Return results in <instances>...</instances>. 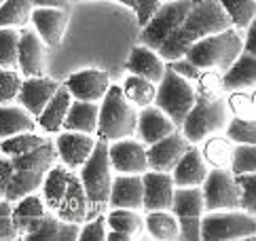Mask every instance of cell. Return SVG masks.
Here are the masks:
<instances>
[{
  "label": "cell",
  "mask_w": 256,
  "mask_h": 241,
  "mask_svg": "<svg viewBox=\"0 0 256 241\" xmlns=\"http://www.w3.org/2000/svg\"><path fill=\"white\" fill-rule=\"evenodd\" d=\"M226 28H231V22L222 11V6L218 4V0H193L186 17L172 32L170 38L161 44L157 53L166 62L182 58L193 42L208 34L226 30Z\"/></svg>",
  "instance_id": "6da1fadb"
},
{
  "label": "cell",
  "mask_w": 256,
  "mask_h": 241,
  "mask_svg": "<svg viewBox=\"0 0 256 241\" xmlns=\"http://www.w3.org/2000/svg\"><path fill=\"white\" fill-rule=\"evenodd\" d=\"M56 161H58V150H56V142L51 140H44L40 146L32 148L30 152L11 156L13 174L6 184L4 199L13 203L30 192H38L42 186L44 174L56 165Z\"/></svg>",
  "instance_id": "7a4b0ae2"
},
{
  "label": "cell",
  "mask_w": 256,
  "mask_h": 241,
  "mask_svg": "<svg viewBox=\"0 0 256 241\" xmlns=\"http://www.w3.org/2000/svg\"><path fill=\"white\" fill-rule=\"evenodd\" d=\"M138 125V108L125 98L123 89L118 85H110L106 89L104 98L100 100L98 127L96 134L102 140H121V138L136 136Z\"/></svg>",
  "instance_id": "3957f363"
},
{
  "label": "cell",
  "mask_w": 256,
  "mask_h": 241,
  "mask_svg": "<svg viewBox=\"0 0 256 241\" xmlns=\"http://www.w3.org/2000/svg\"><path fill=\"white\" fill-rule=\"evenodd\" d=\"M242 51H244V42L240 32L235 28H226V30L208 34L197 42H193L182 58H186L201 70L212 68L218 72H224Z\"/></svg>",
  "instance_id": "277c9868"
},
{
  "label": "cell",
  "mask_w": 256,
  "mask_h": 241,
  "mask_svg": "<svg viewBox=\"0 0 256 241\" xmlns=\"http://www.w3.org/2000/svg\"><path fill=\"white\" fill-rule=\"evenodd\" d=\"M78 180L83 184L89 199V218L102 214V208L108 203V192L112 184V168L108 159V140L98 138L94 150L87 156V161L78 168ZM87 218V220H89Z\"/></svg>",
  "instance_id": "5b68a950"
},
{
  "label": "cell",
  "mask_w": 256,
  "mask_h": 241,
  "mask_svg": "<svg viewBox=\"0 0 256 241\" xmlns=\"http://www.w3.org/2000/svg\"><path fill=\"white\" fill-rule=\"evenodd\" d=\"M228 118H231V112H228L224 96L214 100L197 96L195 104L190 106L184 120H182L180 132L188 140V144H201L208 136L224 132Z\"/></svg>",
  "instance_id": "8992f818"
},
{
  "label": "cell",
  "mask_w": 256,
  "mask_h": 241,
  "mask_svg": "<svg viewBox=\"0 0 256 241\" xmlns=\"http://www.w3.org/2000/svg\"><path fill=\"white\" fill-rule=\"evenodd\" d=\"M256 216L244 210H216L201 216L199 239L204 241H233L254 239Z\"/></svg>",
  "instance_id": "52a82bcc"
},
{
  "label": "cell",
  "mask_w": 256,
  "mask_h": 241,
  "mask_svg": "<svg viewBox=\"0 0 256 241\" xmlns=\"http://www.w3.org/2000/svg\"><path fill=\"white\" fill-rule=\"evenodd\" d=\"M195 98H197V91H195L193 82L182 78L180 74H176L166 64V72H163L161 80L157 82L152 104L159 110H163V112L172 118V123L180 129L186 112L190 110V106L195 104Z\"/></svg>",
  "instance_id": "ba28073f"
},
{
  "label": "cell",
  "mask_w": 256,
  "mask_h": 241,
  "mask_svg": "<svg viewBox=\"0 0 256 241\" xmlns=\"http://www.w3.org/2000/svg\"><path fill=\"white\" fill-rule=\"evenodd\" d=\"M190 4H193V0H163L157 11L150 15V20L142 26L138 42L159 51L161 44L170 38L172 32L186 17Z\"/></svg>",
  "instance_id": "9c48e42d"
},
{
  "label": "cell",
  "mask_w": 256,
  "mask_h": 241,
  "mask_svg": "<svg viewBox=\"0 0 256 241\" xmlns=\"http://www.w3.org/2000/svg\"><path fill=\"white\" fill-rule=\"evenodd\" d=\"M204 194V212L216 210H240V188L235 174L228 168H212L201 184Z\"/></svg>",
  "instance_id": "30bf717a"
},
{
  "label": "cell",
  "mask_w": 256,
  "mask_h": 241,
  "mask_svg": "<svg viewBox=\"0 0 256 241\" xmlns=\"http://www.w3.org/2000/svg\"><path fill=\"white\" fill-rule=\"evenodd\" d=\"M172 214L178 220V239L199 241V224L204 216V194L201 186H176L174 188Z\"/></svg>",
  "instance_id": "8fae6325"
},
{
  "label": "cell",
  "mask_w": 256,
  "mask_h": 241,
  "mask_svg": "<svg viewBox=\"0 0 256 241\" xmlns=\"http://www.w3.org/2000/svg\"><path fill=\"white\" fill-rule=\"evenodd\" d=\"M108 159L110 168L116 174H138L142 176L148 170L146 161V146L134 138H121V140L108 142Z\"/></svg>",
  "instance_id": "7c38bea8"
},
{
  "label": "cell",
  "mask_w": 256,
  "mask_h": 241,
  "mask_svg": "<svg viewBox=\"0 0 256 241\" xmlns=\"http://www.w3.org/2000/svg\"><path fill=\"white\" fill-rule=\"evenodd\" d=\"M188 140L182 136L180 129L174 132L161 140L152 142L146 146V161H148V170L152 172H166L172 174V170L176 168V163L180 161V156L186 152Z\"/></svg>",
  "instance_id": "4fadbf2b"
},
{
  "label": "cell",
  "mask_w": 256,
  "mask_h": 241,
  "mask_svg": "<svg viewBox=\"0 0 256 241\" xmlns=\"http://www.w3.org/2000/svg\"><path fill=\"white\" fill-rule=\"evenodd\" d=\"M30 22L34 26V32L44 42V47H60L64 40V34H66L70 15L66 8L38 6V8H32Z\"/></svg>",
  "instance_id": "5bb4252c"
},
{
  "label": "cell",
  "mask_w": 256,
  "mask_h": 241,
  "mask_svg": "<svg viewBox=\"0 0 256 241\" xmlns=\"http://www.w3.org/2000/svg\"><path fill=\"white\" fill-rule=\"evenodd\" d=\"M174 188L172 174L146 170L142 174V210H172Z\"/></svg>",
  "instance_id": "9a60e30c"
},
{
  "label": "cell",
  "mask_w": 256,
  "mask_h": 241,
  "mask_svg": "<svg viewBox=\"0 0 256 241\" xmlns=\"http://www.w3.org/2000/svg\"><path fill=\"white\" fill-rule=\"evenodd\" d=\"M64 85L70 91L74 100H85V102H100L104 98L106 89L110 87V76L106 70L98 68H87L72 72L70 76L64 80Z\"/></svg>",
  "instance_id": "2e32d148"
},
{
  "label": "cell",
  "mask_w": 256,
  "mask_h": 241,
  "mask_svg": "<svg viewBox=\"0 0 256 241\" xmlns=\"http://www.w3.org/2000/svg\"><path fill=\"white\" fill-rule=\"evenodd\" d=\"M94 144H96L94 134L68 132V129H64L56 138L58 159L66 165L68 170H78L80 165L87 161L91 150H94Z\"/></svg>",
  "instance_id": "e0dca14e"
},
{
  "label": "cell",
  "mask_w": 256,
  "mask_h": 241,
  "mask_svg": "<svg viewBox=\"0 0 256 241\" xmlns=\"http://www.w3.org/2000/svg\"><path fill=\"white\" fill-rule=\"evenodd\" d=\"M60 80H53L49 76H28L22 80L20 94H17V104H20L26 112L32 114L34 118L42 112L44 104L51 100V96L58 91Z\"/></svg>",
  "instance_id": "ac0fdd59"
},
{
  "label": "cell",
  "mask_w": 256,
  "mask_h": 241,
  "mask_svg": "<svg viewBox=\"0 0 256 241\" xmlns=\"http://www.w3.org/2000/svg\"><path fill=\"white\" fill-rule=\"evenodd\" d=\"M17 68L26 78L42 76L47 70L44 60V42L34 30H20V42H17Z\"/></svg>",
  "instance_id": "d6986e66"
},
{
  "label": "cell",
  "mask_w": 256,
  "mask_h": 241,
  "mask_svg": "<svg viewBox=\"0 0 256 241\" xmlns=\"http://www.w3.org/2000/svg\"><path fill=\"white\" fill-rule=\"evenodd\" d=\"M53 214H56L60 220L76 222V224H83V222L89 218V199H87V192L83 188V184H80L78 176L74 174V170L70 174L66 192H64L60 206Z\"/></svg>",
  "instance_id": "ffe728a7"
},
{
  "label": "cell",
  "mask_w": 256,
  "mask_h": 241,
  "mask_svg": "<svg viewBox=\"0 0 256 241\" xmlns=\"http://www.w3.org/2000/svg\"><path fill=\"white\" fill-rule=\"evenodd\" d=\"M174 129H178L176 125L172 123V118L163 112V110H159L154 104H148L140 108L138 112V125H136V134L140 136V142L144 146H148L152 142L161 140V138L170 136Z\"/></svg>",
  "instance_id": "44dd1931"
},
{
  "label": "cell",
  "mask_w": 256,
  "mask_h": 241,
  "mask_svg": "<svg viewBox=\"0 0 256 241\" xmlns=\"http://www.w3.org/2000/svg\"><path fill=\"white\" fill-rule=\"evenodd\" d=\"M208 170L210 165L204 161L201 150L195 144H190L186 148V152L180 156L176 168L172 170L174 186H201L208 176Z\"/></svg>",
  "instance_id": "7402d4cb"
},
{
  "label": "cell",
  "mask_w": 256,
  "mask_h": 241,
  "mask_svg": "<svg viewBox=\"0 0 256 241\" xmlns=\"http://www.w3.org/2000/svg\"><path fill=\"white\" fill-rule=\"evenodd\" d=\"M110 208L142 210V176L138 174H116L112 178L110 192H108Z\"/></svg>",
  "instance_id": "603a6c76"
},
{
  "label": "cell",
  "mask_w": 256,
  "mask_h": 241,
  "mask_svg": "<svg viewBox=\"0 0 256 241\" xmlns=\"http://www.w3.org/2000/svg\"><path fill=\"white\" fill-rule=\"evenodd\" d=\"M80 224L76 222L60 220L56 214L44 212V216L30 233H26L24 241H76L78 239Z\"/></svg>",
  "instance_id": "cb8c5ba5"
},
{
  "label": "cell",
  "mask_w": 256,
  "mask_h": 241,
  "mask_svg": "<svg viewBox=\"0 0 256 241\" xmlns=\"http://www.w3.org/2000/svg\"><path fill=\"white\" fill-rule=\"evenodd\" d=\"M125 68H127V72H130V74L148 78L150 82L157 85V82L161 80V76H163V72H166V60H163L154 49L138 42L132 49L130 58H127Z\"/></svg>",
  "instance_id": "d4e9b609"
},
{
  "label": "cell",
  "mask_w": 256,
  "mask_h": 241,
  "mask_svg": "<svg viewBox=\"0 0 256 241\" xmlns=\"http://www.w3.org/2000/svg\"><path fill=\"white\" fill-rule=\"evenodd\" d=\"M44 212H47V206H44V201L38 192H30V194H26V197L13 201L11 216H13V224H15L17 235L24 237L26 233H30L40 222Z\"/></svg>",
  "instance_id": "484cf974"
},
{
  "label": "cell",
  "mask_w": 256,
  "mask_h": 241,
  "mask_svg": "<svg viewBox=\"0 0 256 241\" xmlns=\"http://www.w3.org/2000/svg\"><path fill=\"white\" fill-rule=\"evenodd\" d=\"M70 102H72L70 91L66 89L64 82H60L58 91L51 96V100L47 102V104H44L42 112L36 116V125H38L42 132H47V134L62 132V123H64V118H66V112H68V108H70Z\"/></svg>",
  "instance_id": "4316f807"
},
{
  "label": "cell",
  "mask_w": 256,
  "mask_h": 241,
  "mask_svg": "<svg viewBox=\"0 0 256 241\" xmlns=\"http://www.w3.org/2000/svg\"><path fill=\"white\" fill-rule=\"evenodd\" d=\"M256 78V58L252 53H240L237 60L222 72V89L226 91H242L254 89Z\"/></svg>",
  "instance_id": "83f0119b"
},
{
  "label": "cell",
  "mask_w": 256,
  "mask_h": 241,
  "mask_svg": "<svg viewBox=\"0 0 256 241\" xmlns=\"http://www.w3.org/2000/svg\"><path fill=\"white\" fill-rule=\"evenodd\" d=\"M98 112H100V102H85V100L72 98L70 108L66 112V118H64V123H62V129H68V132H83V134H96Z\"/></svg>",
  "instance_id": "f1b7e54d"
},
{
  "label": "cell",
  "mask_w": 256,
  "mask_h": 241,
  "mask_svg": "<svg viewBox=\"0 0 256 241\" xmlns=\"http://www.w3.org/2000/svg\"><path fill=\"white\" fill-rule=\"evenodd\" d=\"M26 132H36V118L22 106L0 104V140Z\"/></svg>",
  "instance_id": "f546056e"
},
{
  "label": "cell",
  "mask_w": 256,
  "mask_h": 241,
  "mask_svg": "<svg viewBox=\"0 0 256 241\" xmlns=\"http://www.w3.org/2000/svg\"><path fill=\"white\" fill-rule=\"evenodd\" d=\"M144 230L157 241H172V239H178V235H180L178 220H176V216L172 214V210L146 212Z\"/></svg>",
  "instance_id": "4dcf8cb0"
},
{
  "label": "cell",
  "mask_w": 256,
  "mask_h": 241,
  "mask_svg": "<svg viewBox=\"0 0 256 241\" xmlns=\"http://www.w3.org/2000/svg\"><path fill=\"white\" fill-rule=\"evenodd\" d=\"M204 146L199 148L204 161L210 165V168H228L231 165V154H233V142L224 136H208L204 142Z\"/></svg>",
  "instance_id": "1f68e13d"
},
{
  "label": "cell",
  "mask_w": 256,
  "mask_h": 241,
  "mask_svg": "<svg viewBox=\"0 0 256 241\" xmlns=\"http://www.w3.org/2000/svg\"><path fill=\"white\" fill-rule=\"evenodd\" d=\"M106 224L112 230H121V233L132 235L138 239L144 230V216H140L138 210H127V208H110L106 216Z\"/></svg>",
  "instance_id": "d6a6232c"
},
{
  "label": "cell",
  "mask_w": 256,
  "mask_h": 241,
  "mask_svg": "<svg viewBox=\"0 0 256 241\" xmlns=\"http://www.w3.org/2000/svg\"><path fill=\"white\" fill-rule=\"evenodd\" d=\"M121 89H123L125 98L130 100L136 108H144V106L152 104L157 85L150 82L148 78H142V76H136V74H130V76L125 78Z\"/></svg>",
  "instance_id": "836d02e7"
},
{
  "label": "cell",
  "mask_w": 256,
  "mask_h": 241,
  "mask_svg": "<svg viewBox=\"0 0 256 241\" xmlns=\"http://www.w3.org/2000/svg\"><path fill=\"white\" fill-rule=\"evenodd\" d=\"M218 4L222 6L226 13L231 28L235 30H246L256 15V0H218Z\"/></svg>",
  "instance_id": "e575fe53"
},
{
  "label": "cell",
  "mask_w": 256,
  "mask_h": 241,
  "mask_svg": "<svg viewBox=\"0 0 256 241\" xmlns=\"http://www.w3.org/2000/svg\"><path fill=\"white\" fill-rule=\"evenodd\" d=\"M30 0H4L0 4V28H26L30 24Z\"/></svg>",
  "instance_id": "d590c367"
},
{
  "label": "cell",
  "mask_w": 256,
  "mask_h": 241,
  "mask_svg": "<svg viewBox=\"0 0 256 241\" xmlns=\"http://www.w3.org/2000/svg\"><path fill=\"white\" fill-rule=\"evenodd\" d=\"M47 138L38 136L36 132H26V134H15L11 138H2L0 140V154L4 156H17L24 152H30L32 148L40 146Z\"/></svg>",
  "instance_id": "8d00e7d4"
},
{
  "label": "cell",
  "mask_w": 256,
  "mask_h": 241,
  "mask_svg": "<svg viewBox=\"0 0 256 241\" xmlns=\"http://www.w3.org/2000/svg\"><path fill=\"white\" fill-rule=\"evenodd\" d=\"M226 106L231 116H240V118H254L256 116V100L252 89H242V91H228Z\"/></svg>",
  "instance_id": "74e56055"
},
{
  "label": "cell",
  "mask_w": 256,
  "mask_h": 241,
  "mask_svg": "<svg viewBox=\"0 0 256 241\" xmlns=\"http://www.w3.org/2000/svg\"><path fill=\"white\" fill-rule=\"evenodd\" d=\"M224 136L233 144H256V125L254 118L231 116L224 127Z\"/></svg>",
  "instance_id": "f35d334b"
},
{
  "label": "cell",
  "mask_w": 256,
  "mask_h": 241,
  "mask_svg": "<svg viewBox=\"0 0 256 241\" xmlns=\"http://www.w3.org/2000/svg\"><path fill=\"white\" fill-rule=\"evenodd\" d=\"M20 28H0V68H17Z\"/></svg>",
  "instance_id": "ab89813d"
},
{
  "label": "cell",
  "mask_w": 256,
  "mask_h": 241,
  "mask_svg": "<svg viewBox=\"0 0 256 241\" xmlns=\"http://www.w3.org/2000/svg\"><path fill=\"white\" fill-rule=\"evenodd\" d=\"M228 170L235 176L237 174H256V146L254 144H235Z\"/></svg>",
  "instance_id": "60d3db41"
},
{
  "label": "cell",
  "mask_w": 256,
  "mask_h": 241,
  "mask_svg": "<svg viewBox=\"0 0 256 241\" xmlns=\"http://www.w3.org/2000/svg\"><path fill=\"white\" fill-rule=\"evenodd\" d=\"M197 96L199 98H208V100H214V98H220L224 96V89H222V72L218 70H201L199 78H197Z\"/></svg>",
  "instance_id": "b9f144b4"
},
{
  "label": "cell",
  "mask_w": 256,
  "mask_h": 241,
  "mask_svg": "<svg viewBox=\"0 0 256 241\" xmlns=\"http://www.w3.org/2000/svg\"><path fill=\"white\" fill-rule=\"evenodd\" d=\"M237 188H240V210L256 216V174H237Z\"/></svg>",
  "instance_id": "7bdbcfd3"
},
{
  "label": "cell",
  "mask_w": 256,
  "mask_h": 241,
  "mask_svg": "<svg viewBox=\"0 0 256 241\" xmlns=\"http://www.w3.org/2000/svg\"><path fill=\"white\" fill-rule=\"evenodd\" d=\"M22 87V74L17 68H0V104L15 102Z\"/></svg>",
  "instance_id": "ee69618b"
},
{
  "label": "cell",
  "mask_w": 256,
  "mask_h": 241,
  "mask_svg": "<svg viewBox=\"0 0 256 241\" xmlns=\"http://www.w3.org/2000/svg\"><path fill=\"white\" fill-rule=\"evenodd\" d=\"M80 241H106V216L98 214L83 222V226L78 230Z\"/></svg>",
  "instance_id": "f6af8a7d"
},
{
  "label": "cell",
  "mask_w": 256,
  "mask_h": 241,
  "mask_svg": "<svg viewBox=\"0 0 256 241\" xmlns=\"http://www.w3.org/2000/svg\"><path fill=\"white\" fill-rule=\"evenodd\" d=\"M11 210H13V203L0 197V241H13V239H20L13 224V216H11Z\"/></svg>",
  "instance_id": "bcb514c9"
},
{
  "label": "cell",
  "mask_w": 256,
  "mask_h": 241,
  "mask_svg": "<svg viewBox=\"0 0 256 241\" xmlns=\"http://www.w3.org/2000/svg\"><path fill=\"white\" fill-rule=\"evenodd\" d=\"M168 66L176 72V74H180L182 78H186V80H197L199 78V74H201V68H197L195 64H190L186 58H176V60H170V62H166Z\"/></svg>",
  "instance_id": "7dc6e473"
},
{
  "label": "cell",
  "mask_w": 256,
  "mask_h": 241,
  "mask_svg": "<svg viewBox=\"0 0 256 241\" xmlns=\"http://www.w3.org/2000/svg\"><path fill=\"white\" fill-rule=\"evenodd\" d=\"M161 2H163V0H136L134 11H136V17H138V26L140 28L150 20V15L157 11Z\"/></svg>",
  "instance_id": "c3c4849f"
},
{
  "label": "cell",
  "mask_w": 256,
  "mask_h": 241,
  "mask_svg": "<svg viewBox=\"0 0 256 241\" xmlns=\"http://www.w3.org/2000/svg\"><path fill=\"white\" fill-rule=\"evenodd\" d=\"M11 174H13L11 156L0 154V197H4V190H6L8 180H11Z\"/></svg>",
  "instance_id": "681fc988"
},
{
  "label": "cell",
  "mask_w": 256,
  "mask_h": 241,
  "mask_svg": "<svg viewBox=\"0 0 256 241\" xmlns=\"http://www.w3.org/2000/svg\"><path fill=\"white\" fill-rule=\"evenodd\" d=\"M244 42V53H252L256 51V24L252 22L248 28H246V40Z\"/></svg>",
  "instance_id": "f907efd6"
},
{
  "label": "cell",
  "mask_w": 256,
  "mask_h": 241,
  "mask_svg": "<svg viewBox=\"0 0 256 241\" xmlns=\"http://www.w3.org/2000/svg\"><path fill=\"white\" fill-rule=\"evenodd\" d=\"M32 8H38V6H51V8H66L70 11V0H30Z\"/></svg>",
  "instance_id": "816d5d0a"
},
{
  "label": "cell",
  "mask_w": 256,
  "mask_h": 241,
  "mask_svg": "<svg viewBox=\"0 0 256 241\" xmlns=\"http://www.w3.org/2000/svg\"><path fill=\"white\" fill-rule=\"evenodd\" d=\"M132 239H134L132 235L121 233V230H112V228H110V233L106 230V241H132Z\"/></svg>",
  "instance_id": "f5cc1de1"
},
{
  "label": "cell",
  "mask_w": 256,
  "mask_h": 241,
  "mask_svg": "<svg viewBox=\"0 0 256 241\" xmlns=\"http://www.w3.org/2000/svg\"><path fill=\"white\" fill-rule=\"evenodd\" d=\"M70 2H83V0H70Z\"/></svg>",
  "instance_id": "db71d44e"
},
{
  "label": "cell",
  "mask_w": 256,
  "mask_h": 241,
  "mask_svg": "<svg viewBox=\"0 0 256 241\" xmlns=\"http://www.w3.org/2000/svg\"><path fill=\"white\" fill-rule=\"evenodd\" d=\"M2 2H4V0H0V4H2Z\"/></svg>",
  "instance_id": "11a10c76"
}]
</instances>
